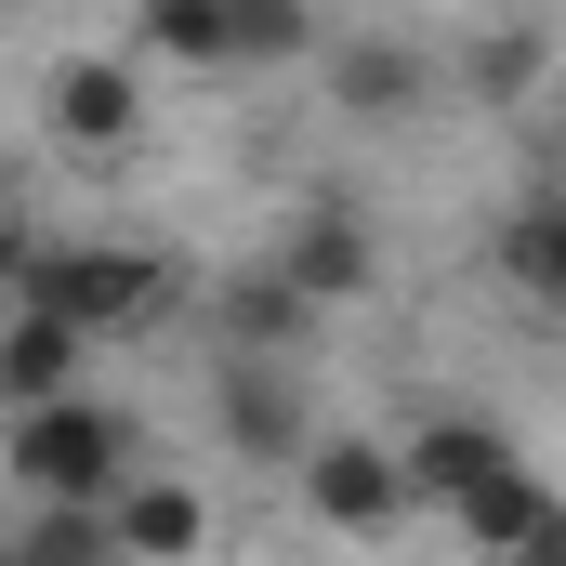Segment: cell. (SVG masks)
<instances>
[{
	"label": "cell",
	"instance_id": "1",
	"mask_svg": "<svg viewBox=\"0 0 566 566\" xmlns=\"http://www.w3.org/2000/svg\"><path fill=\"white\" fill-rule=\"evenodd\" d=\"M13 303H53V316H80L93 343H119V329H158L185 277H171V251H145V238H27V277Z\"/></svg>",
	"mask_w": 566,
	"mask_h": 566
},
{
	"label": "cell",
	"instance_id": "2",
	"mask_svg": "<svg viewBox=\"0 0 566 566\" xmlns=\"http://www.w3.org/2000/svg\"><path fill=\"white\" fill-rule=\"evenodd\" d=\"M0 461H13V488L27 501H119V474H133V422L106 409V396H40V409H0Z\"/></svg>",
	"mask_w": 566,
	"mask_h": 566
},
{
	"label": "cell",
	"instance_id": "3",
	"mask_svg": "<svg viewBox=\"0 0 566 566\" xmlns=\"http://www.w3.org/2000/svg\"><path fill=\"white\" fill-rule=\"evenodd\" d=\"M290 488H303V514H316L329 541H396V527L422 514L409 448H382V434H316V448L290 461Z\"/></svg>",
	"mask_w": 566,
	"mask_h": 566
},
{
	"label": "cell",
	"instance_id": "4",
	"mask_svg": "<svg viewBox=\"0 0 566 566\" xmlns=\"http://www.w3.org/2000/svg\"><path fill=\"white\" fill-rule=\"evenodd\" d=\"M211 434H224V461H264V474H290V461L316 448L303 356H251V343H224V356H211Z\"/></svg>",
	"mask_w": 566,
	"mask_h": 566
},
{
	"label": "cell",
	"instance_id": "5",
	"mask_svg": "<svg viewBox=\"0 0 566 566\" xmlns=\"http://www.w3.org/2000/svg\"><path fill=\"white\" fill-rule=\"evenodd\" d=\"M316 80H329V106H343L356 133H396V119H422V106H434V53L409 40V27L316 40Z\"/></svg>",
	"mask_w": 566,
	"mask_h": 566
},
{
	"label": "cell",
	"instance_id": "6",
	"mask_svg": "<svg viewBox=\"0 0 566 566\" xmlns=\"http://www.w3.org/2000/svg\"><path fill=\"white\" fill-rule=\"evenodd\" d=\"M40 106H53V145H66V158L106 171V158L145 145V66H133V53H66Z\"/></svg>",
	"mask_w": 566,
	"mask_h": 566
},
{
	"label": "cell",
	"instance_id": "7",
	"mask_svg": "<svg viewBox=\"0 0 566 566\" xmlns=\"http://www.w3.org/2000/svg\"><path fill=\"white\" fill-rule=\"evenodd\" d=\"M277 264L316 290V303H369V290H382V238H369L356 198H303V211L277 224Z\"/></svg>",
	"mask_w": 566,
	"mask_h": 566
},
{
	"label": "cell",
	"instance_id": "8",
	"mask_svg": "<svg viewBox=\"0 0 566 566\" xmlns=\"http://www.w3.org/2000/svg\"><path fill=\"white\" fill-rule=\"evenodd\" d=\"M488 264H501V290H514L527 316H566V185H554V171L488 224Z\"/></svg>",
	"mask_w": 566,
	"mask_h": 566
},
{
	"label": "cell",
	"instance_id": "9",
	"mask_svg": "<svg viewBox=\"0 0 566 566\" xmlns=\"http://www.w3.org/2000/svg\"><path fill=\"white\" fill-rule=\"evenodd\" d=\"M448 527H461L474 554H554V566H566V501L527 474V461H501L488 488H461V501H448Z\"/></svg>",
	"mask_w": 566,
	"mask_h": 566
},
{
	"label": "cell",
	"instance_id": "10",
	"mask_svg": "<svg viewBox=\"0 0 566 566\" xmlns=\"http://www.w3.org/2000/svg\"><path fill=\"white\" fill-rule=\"evenodd\" d=\"M211 316H224V343H251V356H303V343H316V316H329V303H316V290L290 277L277 251H251V264H238V277L211 290Z\"/></svg>",
	"mask_w": 566,
	"mask_h": 566
},
{
	"label": "cell",
	"instance_id": "11",
	"mask_svg": "<svg viewBox=\"0 0 566 566\" xmlns=\"http://www.w3.org/2000/svg\"><path fill=\"white\" fill-rule=\"evenodd\" d=\"M80 356H93V329H80V316H53V303H0V409L66 396V382H80Z\"/></svg>",
	"mask_w": 566,
	"mask_h": 566
},
{
	"label": "cell",
	"instance_id": "12",
	"mask_svg": "<svg viewBox=\"0 0 566 566\" xmlns=\"http://www.w3.org/2000/svg\"><path fill=\"white\" fill-rule=\"evenodd\" d=\"M396 448H409V488H422V514H448L461 488H488L501 461H527L514 434H501V422H474V409H434V422H422V434H396Z\"/></svg>",
	"mask_w": 566,
	"mask_h": 566
},
{
	"label": "cell",
	"instance_id": "13",
	"mask_svg": "<svg viewBox=\"0 0 566 566\" xmlns=\"http://www.w3.org/2000/svg\"><path fill=\"white\" fill-rule=\"evenodd\" d=\"M106 514H119V554H198V541H211V501H198V488H171V474H119V501H106Z\"/></svg>",
	"mask_w": 566,
	"mask_h": 566
},
{
	"label": "cell",
	"instance_id": "14",
	"mask_svg": "<svg viewBox=\"0 0 566 566\" xmlns=\"http://www.w3.org/2000/svg\"><path fill=\"white\" fill-rule=\"evenodd\" d=\"M316 0H224V53L238 66H316Z\"/></svg>",
	"mask_w": 566,
	"mask_h": 566
},
{
	"label": "cell",
	"instance_id": "15",
	"mask_svg": "<svg viewBox=\"0 0 566 566\" xmlns=\"http://www.w3.org/2000/svg\"><path fill=\"white\" fill-rule=\"evenodd\" d=\"M133 40H145V66H238L224 0H133Z\"/></svg>",
	"mask_w": 566,
	"mask_h": 566
},
{
	"label": "cell",
	"instance_id": "16",
	"mask_svg": "<svg viewBox=\"0 0 566 566\" xmlns=\"http://www.w3.org/2000/svg\"><path fill=\"white\" fill-rule=\"evenodd\" d=\"M541 80H554V53H541V27H488V40L461 53V93H474V106H527Z\"/></svg>",
	"mask_w": 566,
	"mask_h": 566
},
{
	"label": "cell",
	"instance_id": "17",
	"mask_svg": "<svg viewBox=\"0 0 566 566\" xmlns=\"http://www.w3.org/2000/svg\"><path fill=\"white\" fill-rule=\"evenodd\" d=\"M13 277H27V211H13V185H0V303H13Z\"/></svg>",
	"mask_w": 566,
	"mask_h": 566
}]
</instances>
